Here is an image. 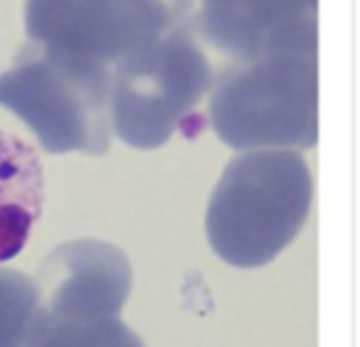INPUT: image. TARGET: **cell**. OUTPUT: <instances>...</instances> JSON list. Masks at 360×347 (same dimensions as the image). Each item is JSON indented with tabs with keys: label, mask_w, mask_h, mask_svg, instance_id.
I'll list each match as a JSON object with an SVG mask.
<instances>
[{
	"label": "cell",
	"mask_w": 360,
	"mask_h": 347,
	"mask_svg": "<svg viewBox=\"0 0 360 347\" xmlns=\"http://www.w3.org/2000/svg\"><path fill=\"white\" fill-rule=\"evenodd\" d=\"M311 192L309 165L294 150L262 148L237 155L207 207L212 251L240 268L269 263L306 224Z\"/></svg>",
	"instance_id": "6da1fadb"
},
{
	"label": "cell",
	"mask_w": 360,
	"mask_h": 347,
	"mask_svg": "<svg viewBox=\"0 0 360 347\" xmlns=\"http://www.w3.org/2000/svg\"><path fill=\"white\" fill-rule=\"evenodd\" d=\"M212 79L210 121L230 148H314L319 138L316 47H276L232 60Z\"/></svg>",
	"instance_id": "7a4b0ae2"
},
{
	"label": "cell",
	"mask_w": 360,
	"mask_h": 347,
	"mask_svg": "<svg viewBox=\"0 0 360 347\" xmlns=\"http://www.w3.org/2000/svg\"><path fill=\"white\" fill-rule=\"evenodd\" d=\"M109 94V67L32 40L0 74V106L11 109L47 153H106L114 131Z\"/></svg>",
	"instance_id": "3957f363"
},
{
	"label": "cell",
	"mask_w": 360,
	"mask_h": 347,
	"mask_svg": "<svg viewBox=\"0 0 360 347\" xmlns=\"http://www.w3.org/2000/svg\"><path fill=\"white\" fill-rule=\"evenodd\" d=\"M210 86V62L193 37V25L175 22L114 65L111 129L131 148H160Z\"/></svg>",
	"instance_id": "277c9868"
},
{
	"label": "cell",
	"mask_w": 360,
	"mask_h": 347,
	"mask_svg": "<svg viewBox=\"0 0 360 347\" xmlns=\"http://www.w3.org/2000/svg\"><path fill=\"white\" fill-rule=\"evenodd\" d=\"M180 18L165 0H27L25 30L65 55L114 70Z\"/></svg>",
	"instance_id": "5b68a950"
},
{
	"label": "cell",
	"mask_w": 360,
	"mask_h": 347,
	"mask_svg": "<svg viewBox=\"0 0 360 347\" xmlns=\"http://www.w3.org/2000/svg\"><path fill=\"white\" fill-rule=\"evenodd\" d=\"M131 263L121 249L96 239L57 247L37 268L40 313L52 317L119 315L131 293Z\"/></svg>",
	"instance_id": "8992f818"
},
{
	"label": "cell",
	"mask_w": 360,
	"mask_h": 347,
	"mask_svg": "<svg viewBox=\"0 0 360 347\" xmlns=\"http://www.w3.org/2000/svg\"><path fill=\"white\" fill-rule=\"evenodd\" d=\"M319 0H200L191 25L232 60L276 47H316Z\"/></svg>",
	"instance_id": "52a82bcc"
},
{
	"label": "cell",
	"mask_w": 360,
	"mask_h": 347,
	"mask_svg": "<svg viewBox=\"0 0 360 347\" xmlns=\"http://www.w3.org/2000/svg\"><path fill=\"white\" fill-rule=\"evenodd\" d=\"M45 204V173L32 145L0 131V263L25 249Z\"/></svg>",
	"instance_id": "ba28073f"
},
{
	"label": "cell",
	"mask_w": 360,
	"mask_h": 347,
	"mask_svg": "<svg viewBox=\"0 0 360 347\" xmlns=\"http://www.w3.org/2000/svg\"><path fill=\"white\" fill-rule=\"evenodd\" d=\"M22 347H143V342L119 315L77 320L45 315L37 308Z\"/></svg>",
	"instance_id": "9c48e42d"
},
{
	"label": "cell",
	"mask_w": 360,
	"mask_h": 347,
	"mask_svg": "<svg viewBox=\"0 0 360 347\" xmlns=\"http://www.w3.org/2000/svg\"><path fill=\"white\" fill-rule=\"evenodd\" d=\"M35 315V281L15 268H0V347H22Z\"/></svg>",
	"instance_id": "30bf717a"
},
{
	"label": "cell",
	"mask_w": 360,
	"mask_h": 347,
	"mask_svg": "<svg viewBox=\"0 0 360 347\" xmlns=\"http://www.w3.org/2000/svg\"><path fill=\"white\" fill-rule=\"evenodd\" d=\"M170 8H173L175 13H178L180 18H186V20H191L193 18V8H195V0H165Z\"/></svg>",
	"instance_id": "8fae6325"
}]
</instances>
